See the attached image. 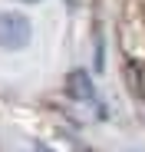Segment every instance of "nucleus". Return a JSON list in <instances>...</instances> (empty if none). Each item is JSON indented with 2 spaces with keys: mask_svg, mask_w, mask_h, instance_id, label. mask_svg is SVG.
<instances>
[{
  "mask_svg": "<svg viewBox=\"0 0 145 152\" xmlns=\"http://www.w3.org/2000/svg\"><path fill=\"white\" fill-rule=\"evenodd\" d=\"M125 69H129V83H132V89H145V66L138 63V60H129L125 63Z\"/></svg>",
  "mask_w": 145,
  "mask_h": 152,
  "instance_id": "7ed1b4c3",
  "label": "nucleus"
},
{
  "mask_svg": "<svg viewBox=\"0 0 145 152\" xmlns=\"http://www.w3.org/2000/svg\"><path fill=\"white\" fill-rule=\"evenodd\" d=\"M36 152H50V149H43V145H40V149H36Z\"/></svg>",
  "mask_w": 145,
  "mask_h": 152,
  "instance_id": "39448f33",
  "label": "nucleus"
},
{
  "mask_svg": "<svg viewBox=\"0 0 145 152\" xmlns=\"http://www.w3.org/2000/svg\"><path fill=\"white\" fill-rule=\"evenodd\" d=\"M33 40V23L23 13H0V50H23Z\"/></svg>",
  "mask_w": 145,
  "mask_h": 152,
  "instance_id": "f257e3e1",
  "label": "nucleus"
},
{
  "mask_svg": "<svg viewBox=\"0 0 145 152\" xmlns=\"http://www.w3.org/2000/svg\"><path fill=\"white\" fill-rule=\"evenodd\" d=\"M66 93L72 99H79V103H89V99L96 96V86H92V76L86 69H72L66 76Z\"/></svg>",
  "mask_w": 145,
  "mask_h": 152,
  "instance_id": "f03ea898",
  "label": "nucleus"
},
{
  "mask_svg": "<svg viewBox=\"0 0 145 152\" xmlns=\"http://www.w3.org/2000/svg\"><path fill=\"white\" fill-rule=\"evenodd\" d=\"M20 4H40V0H20Z\"/></svg>",
  "mask_w": 145,
  "mask_h": 152,
  "instance_id": "20e7f679",
  "label": "nucleus"
}]
</instances>
